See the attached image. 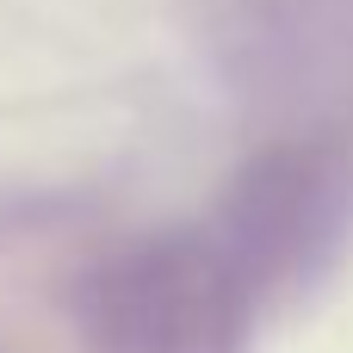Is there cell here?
<instances>
[{"label": "cell", "instance_id": "1", "mask_svg": "<svg viewBox=\"0 0 353 353\" xmlns=\"http://www.w3.org/2000/svg\"><path fill=\"white\" fill-rule=\"evenodd\" d=\"M353 242V161L273 149L248 161L223 211V261L242 285H304Z\"/></svg>", "mask_w": 353, "mask_h": 353}, {"label": "cell", "instance_id": "2", "mask_svg": "<svg viewBox=\"0 0 353 353\" xmlns=\"http://www.w3.org/2000/svg\"><path fill=\"white\" fill-rule=\"evenodd\" d=\"M242 279L211 248H149L99 279V329L118 353H242Z\"/></svg>", "mask_w": 353, "mask_h": 353}]
</instances>
